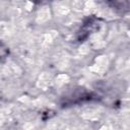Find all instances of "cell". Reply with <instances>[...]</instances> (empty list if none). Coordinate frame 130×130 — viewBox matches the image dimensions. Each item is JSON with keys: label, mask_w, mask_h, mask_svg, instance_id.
I'll use <instances>...</instances> for the list:
<instances>
[{"label": "cell", "mask_w": 130, "mask_h": 130, "mask_svg": "<svg viewBox=\"0 0 130 130\" xmlns=\"http://www.w3.org/2000/svg\"><path fill=\"white\" fill-rule=\"evenodd\" d=\"M99 19H96L95 17H88L83 25L80 27V30L78 31V35H77V39L79 42H83L85 39H87V37L92 32L94 31L96 28H99Z\"/></svg>", "instance_id": "6da1fadb"}, {"label": "cell", "mask_w": 130, "mask_h": 130, "mask_svg": "<svg viewBox=\"0 0 130 130\" xmlns=\"http://www.w3.org/2000/svg\"><path fill=\"white\" fill-rule=\"evenodd\" d=\"M9 55V49L8 47L0 41V62L3 61L7 56Z\"/></svg>", "instance_id": "7a4b0ae2"}]
</instances>
